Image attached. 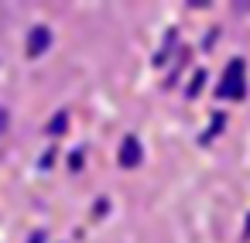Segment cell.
I'll return each mask as SVG.
<instances>
[{"mask_svg": "<svg viewBox=\"0 0 250 243\" xmlns=\"http://www.w3.org/2000/svg\"><path fill=\"white\" fill-rule=\"evenodd\" d=\"M219 96L226 100H243V62H229L226 76H223V86H219Z\"/></svg>", "mask_w": 250, "mask_h": 243, "instance_id": "6da1fadb", "label": "cell"}, {"mask_svg": "<svg viewBox=\"0 0 250 243\" xmlns=\"http://www.w3.org/2000/svg\"><path fill=\"white\" fill-rule=\"evenodd\" d=\"M202 82H206V72H195V79H192V86H188V96H195V93L202 89Z\"/></svg>", "mask_w": 250, "mask_h": 243, "instance_id": "277c9868", "label": "cell"}, {"mask_svg": "<svg viewBox=\"0 0 250 243\" xmlns=\"http://www.w3.org/2000/svg\"><path fill=\"white\" fill-rule=\"evenodd\" d=\"M48 41H52V31H48V28H35L31 38H28V55H31V59L42 55V52L48 48Z\"/></svg>", "mask_w": 250, "mask_h": 243, "instance_id": "3957f363", "label": "cell"}, {"mask_svg": "<svg viewBox=\"0 0 250 243\" xmlns=\"http://www.w3.org/2000/svg\"><path fill=\"white\" fill-rule=\"evenodd\" d=\"M141 158H144V154H141L137 137H127V141H124V147H120V164H124V168H137V164H141Z\"/></svg>", "mask_w": 250, "mask_h": 243, "instance_id": "7a4b0ae2", "label": "cell"}, {"mask_svg": "<svg viewBox=\"0 0 250 243\" xmlns=\"http://www.w3.org/2000/svg\"><path fill=\"white\" fill-rule=\"evenodd\" d=\"M31 243H45V233H35V236H31Z\"/></svg>", "mask_w": 250, "mask_h": 243, "instance_id": "8992f818", "label": "cell"}, {"mask_svg": "<svg viewBox=\"0 0 250 243\" xmlns=\"http://www.w3.org/2000/svg\"><path fill=\"white\" fill-rule=\"evenodd\" d=\"M48 130H52V134H62V130H65V113H59V117L52 120V127H48Z\"/></svg>", "mask_w": 250, "mask_h": 243, "instance_id": "5b68a950", "label": "cell"}]
</instances>
